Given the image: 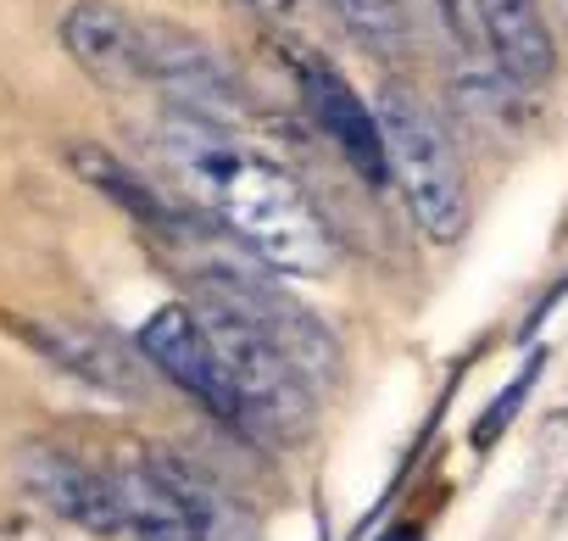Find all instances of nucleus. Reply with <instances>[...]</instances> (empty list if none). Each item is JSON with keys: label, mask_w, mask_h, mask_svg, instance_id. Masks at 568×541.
<instances>
[{"label": "nucleus", "mask_w": 568, "mask_h": 541, "mask_svg": "<svg viewBox=\"0 0 568 541\" xmlns=\"http://www.w3.org/2000/svg\"><path fill=\"white\" fill-rule=\"evenodd\" d=\"M162 157L173 162L179 184L201 201V212L217 218L223 234H234L267 274L318 280L335 268V240L324 218L273 157L195 118L162 123Z\"/></svg>", "instance_id": "f257e3e1"}, {"label": "nucleus", "mask_w": 568, "mask_h": 541, "mask_svg": "<svg viewBox=\"0 0 568 541\" xmlns=\"http://www.w3.org/2000/svg\"><path fill=\"white\" fill-rule=\"evenodd\" d=\"M374 118L385 134V157H390V179L413 212V223L435 240L452 246L468 234L474 201H468V179L463 162L446 140V129L435 123V112L407 90V84H379L374 96Z\"/></svg>", "instance_id": "f03ea898"}, {"label": "nucleus", "mask_w": 568, "mask_h": 541, "mask_svg": "<svg viewBox=\"0 0 568 541\" xmlns=\"http://www.w3.org/2000/svg\"><path fill=\"white\" fill-rule=\"evenodd\" d=\"M195 319H201L223 374L234 380V391L251 408L262 435L278 441V435L307 430V419H313V380L278 352V341H267L251 319H240L234 308H223L212 297H195Z\"/></svg>", "instance_id": "7ed1b4c3"}, {"label": "nucleus", "mask_w": 568, "mask_h": 541, "mask_svg": "<svg viewBox=\"0 0 568 541\" xmlns=\"http://www.w3.org/2000/svg\"><path fill=\"white\" fill-rule=\"evenodd\" d=\"M145 90H156L173 118H195L212 129H229L245 112V90L234 68L190 29L145 18Z\"/></svg>", "instance_id": "20e7f679"}, {"label": "nucleus", "mask_w": 568, "mask_h": 541, "mask_svg": "<svg viewBox=\"0 0 568 541\" xmlns=\"http://www.w3.org/2000/svg\"><path fill=\"white\" fill-rule=\"evenodd\" d=\"M291 73H296V90H302L307 118H313L318 134L341 151V162H346L368 190H385V184H390L385 134H379L374 107L357 96V84H352L324 51H313V46H296V51H291Z\"/></svg>", "instance_id": "39448f33"}, {"label": "nucleus", "mask_w": 568, "mask_h": 541, "mask_svg": "<svg viewBox=\"0 0 568 541\" xmlns=\"http://www.w3.org/2000/svg\"><path fill=\"white\" fill-rule=\"evenodd\" d=\"M140 358H145L156 374H168V380H173L195 408H206L217 424H229L234 435H262L256 419H251V408L240 402L234 380L223 374V363H217V352H212V341H206L195 308H156V313L140 324Z\"/></svg>", "instance_id": "423d86ee"}, {"label": "nucleus", "mask_w": 568, "mask_h": 541, "mask_svg": "<svg viewBox=\"0 0 568 541\" xmlns=\"http://www.w3.org/2000/svg\"><path fill=\"white\" fill-rule=\"evenodd\" d=\"M18 480H23V491L40 508H51L62 524H73L84 535L112 541V535L129 530L112 474L95 469V463H84V458H73V452H62V447H45V441L23 447L18 452Z\"/></svg>", "instance_id": "0eeeda50"}, {"label": "nucleus", "mask_w": 568, "mask_h": 541, "mask_svg": "<svg viewBox=\"0 0 568 541\" xmlns=\"http://www.w3.org/2000/svg\"><path fill=\"white\" fill-rule=\"evenodd\" d=\"M68 57L106 90H145V18L118 0H73L62 12Z\"/></svg>", "instance_id": "6e6552de"}, {"label": "nucleus", "mask_w": 568, "mask_h": 541, "mask_svg": "<svg viewBox=\"0 0 568 541\" xmlns=\"http://www.w3.org/2000/svg\"><path fill=\"white\" fill-rule=\"evenodd\" d=\"M468 12L479 18V34H485L496 68L518 90H540L557 73V46H551L540 0H468Z\"/></svg>", "instance_id": "1a4fd4ad"}, {"label": "nucleus", "mask_w": 568, "mask_h": 541, "mask_svg": "<svg viewBox=\"0 0 568 541\" xmlns=\"http://www.w3.org/2000/svg\"><path fill=\"white\" fill-rule=\"evenodd\" d=\"M151 463L162 485L179 497V508L190 513L201 541H256V519L201 458H190L184 447H151Z\"/></svg>", "instance_id": "9d476101"}, {"label": "nucleus", "mask_w": 568, "mask_h": 541, "mask_svg": "<svg viewBox=\"0 0 568 541\" xmlns=\"http://www.w3.org/2000/svg\"><path fill=\"white\" fill-rule=\"evenodd\" d=\"M34 341L45 347V358L57 369L79 374L84 385L112 391V397H145V358H129L106 330L57 319V324H34Z\"/></svg>", "instance_id": "9b49d317"}, {"label": "nucleus", "mask_w": 568, "mask_h": 541, "mask_svg": "<svg viewBox=\"0 0 568 541\" xmlns=\"http://www.w3.org/2000/svg\"><path fill=\"white\" fill-rule=\"evenodd\" d=\"M112 485H118V502H123V524L134 541H201L190 513L179 508V497L162 485L151 452H129L118 458V469H106Z\"/></svg>", "instance_id": "f8f14e48"}, {"label": "nucleus", "mask_w": 568, "mask_h": 541, "mask_svg": "<svg viewBox=\"0 0 568 541\" xmlns=\"http://www.w3.org/2000/svg\"><path fill=\"white\" fill-rule=\"evenodd\" d=\"M329 18L374 57H407L413 46V18L402 0H324Z\"/></svg>", "instance_id": "ddd939ff"}, {"label": "nucleus", "mask_w": 568, "mask_h": 541, "mask_svg": "<svg viewBox=\"0 0 568 541\" xmlns=\"http://www.w3.org/2000/svg\"><path fill=\"white\" fill-rule=\"evenodd\" d=\"M540 374H546V352H529L524 369H518V374H513V380L479 408V419H474V430H468V447H474V452H490V447L513 430V419H518L524 402L535 397V380H540Z\"/></svg>", "instance_id": "4468645a"}, {"label": "nucleus", "mask_w": 568, "mask_h": 541, "mask_svg": "<svg viewBox=\"0 0 568 541\" xmlns=\"http://www.w3.org/2000/svg\"><path fill=\"white\" fill-rule=\"evenodd\" d=\"M435 18L446 23L452 40H468V18H474V12H468V0H435Z\"/></svg>", "instance_id": "2eb2a0df"}, {"label": "nucleus", "mask_w": 568, "mask_h": 541, "mask_svg": "<svg viewBox=\"0 0 568 541\" xmlns=\"http://www.w3.org/2000/svg\"><path fill=\"white\" fill-rule=\"evenodd\" d=\"M251 12H262V18H273V23H291L296 18V0H245Z\"/></svg>", "instance_id": "dca6fc26"}, {"label": "nucleus", "mask_w": 568, "mask_h": 541, "mask_svg": "<svg viewBox=\"0 0 568 541\" xmlns=\"http://www.w3.org/2000/svg\"><path fill=\"white\" fill-rule=\"evenodd\" d=\"M379 541H418V524H396V530H385Z\"/></svg>", "instance_id": "f3484780"}, {"label": "nucleus", "mask_w": 568, "mask_h": 541, "mask_svg": "<svg viewBox=\"0 0 568 541\" xmlns=\"http://www.w3.org/2000/svg\"><path fill=\"white\" fill-rule=\"evenodd\" d=\"M562 7H568V0H562Z\"/></svg>", "instance_id": "a211bd4d"}]
</instances>
